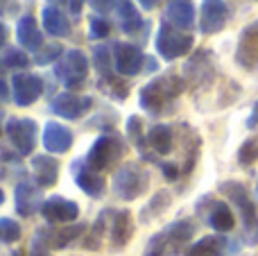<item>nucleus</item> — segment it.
Wrapping results in <instances>:
<instances>
[{
	"mask_svg": "<svg viewBox=\"0 0 258 256\" xmlns=\"http://www.w3.org/2000/svg\"><path fill=\"white\" fill-rule=\"evenodd\" d=\"M183 91H186V80L168 73V75L154 77L152 82H147L143 86L141 95H138V104L147 113H163Z\"/></svg>",
	"mask_w": 258,
	"mask_h": 256,
	"instance_id": "obj_1",
	"label": "nucleus"
},
{
	"mask_svg": "<svg viewBox=\"0 0 258 256\" xmlns=\"http://www.w3.org/2000/svg\"><path fill=\"white\" fill-rule=\"evenodd\" d=\"M220 190L231 200V204L238 209L242 218V225H245V240L249 245H258V209L254 204V200L249 198L247 188L240 181H222Z\"/></svg>",
	"mask_w": 258,
	"mask_h": 256,
	"instance_id": "obj_2",
	"label": "nucleus"
},
{
	"mask_svg": "<svg viewBox=\"0 0 258 256\" xmlns=\"http://www.w3.org/2000/svg\"><path fill=\"white\" fill-rule=\"evenodd\" d=\"M150 188V172L141 163H122L113 175V195L125 202L138 200Z\"/></svg>",
	"mask_w": 258,
	"mask_h": 256,
	"instance_id": "obj_3",
	"label": "nucleus"
},
{
	"mask_svg": "<svg viewBox=\"0 0 258 256\" xmlns=\"http://www.w3.org/2000/svg\"><path fill=\"white\" fill-rule=\"evenodd\" d=\"M125 154V143L113 134H102L95 139V143L91 145L89 154H86V166L93 168L95 172L111 170Z\"/></svg>",
	"mask_w": 258,
	"mask_h": 256,
	"instance_id": "obj_4",
	"label": "nucleus"
},
{
	"mask_svg": "<svg viewBox=\"0 0 258 256\" xmlns=\"http://www.w3.org/2000/svg\"><path fill=\"white\" fill-rule=\"evenodd\" d=\"M54 75L59 77L68 91H80L84 86L86 77H89V59L82 50H68L59 63L54 66Z\"/></svg>",
	"mask_w": 258,
	"mask_h": 256,
	"instance_id": "obj_5",
	"label": "nucleus"
},
{
	"mask_svg": "<svg viewBox=\"0 0 258 256\" xmlns=\"http://www.w3.org/2000/svg\"><path fill=\"white\" fill-rule=\"evenodd\" d=\"M156 52L165 59L172 61L177 57H183L186 52H190L192 48V36L188 32L179 30V27L170 25V23H161L159 32H156Z\"/></svg>",
	"mask_w": 258,
	"mask_h": 256,
	"instance_id": "obj_6",
	"label": "nucleus"
},
{
	"mask_svg": "<svg viewBox=\"0 0 258 256\" xmlns=\"http://www.w3.org/2000/svg\"><path fill=\"white\" fill-rule=\"evenodd\" d=\"M5 132H7L9 141H12V145L16 148V152L21 157H27V154L34 152L39 125L32 118H9Z\"/></svg>",
	"mask_w": 258,
	"mask_h": 256,
	"instance_id": "obj_7",
	"label": "nucleus"
},
{
	"mask_svg": "<svg viewBox=\"0 0 258 256\" xmlns=\"http://www.w3.org/2000/svg\"><path fill=\"white\" fill-rule=\"evenodd\" d=\"M147 57L143 54V50L134 43H113V68L118 75L134 77L143 71Z\"/></svg>",
	"mask_w": 258,
	"mask_h": 256,
	"instance_id": "obj_8",
	"label": "nucleus"
},
{
	"mask_svg": "<svg viewBox=\"0 0 258 256\" xmlns=\"http://www.w3.org/2000/svg\"><path fill=\"white\" fill-rule=\"evenodd\" d=\"M183 75L188 82H192V86L202 89L209 86L215 77V68H213V54L211 50H197L183 66Z\"/></svg>",
	"mask_w": 258,
	"mask_h": 256,
	"instance_id": "obj_9",
	"label": "nucleus"
},
{
	"mask_svg": "<svg viewBox=\"0 0 258 256\" xmlns=\"http://www.w3.org/2000/svg\"><path fill=\"white\" fill-rule=\"evenodd\" d=\"M236 63L245 71L258 68V21L242 27L236 45Z\"/></svg>",
	"mask_w": 258,
	"mask_h": 256,
	"instance_id": "obj_10",
	"label": "nucleus"
},
{
	"mask_svg": "<svg viewBox=\"0 0 258 256\" xmlns=\"http://www.w3.org/2000/svg\"><path fill=\"white\" fill-rule=\"evenodd\" d=\"M91 107H93V98H89V95L71 93V91L59 93L57 98L50 102V111H52L54 116L66 118V120H77V118L84 116Z\"/></svg>",
	"mask_w": 258,
	"mask_h": 256,
	"instance_id": "obj_11",
	"label": "nucleus"
},
{
	"mask_svg": "<svg viewBox=\"0 0 258 256\" xmlns=\"http://www.w3.org/2000/svg\"><path fill=\"white\" fill-rule=\"evenodd\" d=\"M43 202V190L39 184H32V181H18L16 184L14 207H16V213L21 218H32L36 211H41Z\"/></svg>",
	"mask_w": 258,
	"mask_h": 256,
	"instance_id": "obj_12",
	"label": "nucleus"
},
{
	"mask_svg": "<svg viewBox=\"0 0 258 256\" xmlns=\"http://www.w3.org/2000/svg\"><path fill=\"white\" fill-rule=\"evenodd\" d=\"M41 216L50 225H68V222H75L80 218V207L73 200H66L61 195H52V198H48L43 202Z\"/></svg>",
	"mask_w": 258,
	"mask_h": 256,
	"instance_id": "obj_13",
	"label": "nucleus"
},
{
	"mask_svg": "<svg viewBox=\"0 0 258 256\" xmlns=\"http://www.w3.org/2000/svg\"><path fill=\"white\" fill-rule=\"evenodd\" d=\"M43 80L39 75H32V73H21V75H14L12 80V95L18 107L34 104L43 95Z\"/></svg>",
	"mask_w": 258,
	"mask_h": 256,
	"instance_id": "obj_14",
	"label": "nucleus"
},
{
	"mask_svg": "<svg viewBox=\"0 0 258 256\" xmlns=\"http://www.w3.org/2000/svg\"><path fill=\"white\" fill-rule=\"evenodd\" d=\"M229 21V7L224 0H202V14H200V30L202 34L211 36L218 34L227 27Z\"/></svg>",
	"mask_w": 258,
	"mask_h": 256,
	"instance_id": "obj_15",
	"label": "nucleus"
},
{
	"mask_svg": "<svg viewBox=\"0 0 258 256\" xmlns=\"http://www.w3.org/2000/svg\"><path fill=\"white\" fill-rule=\"evenodd\" d=\"M73 175H75L77 186H80L89 198L98 200V198H102L104 195V188H107L104 177L100 175V172H95L93 168L86 166V161H75L73 163Z\"/></svg>",
	"mask_w": 258,
	"mask_h": 256,
	"instance_id": "obj_16",
	"label": "nucleus"
},
{
	"mask_svg": "<svg viewBox=\"0 0 258 256\" xmlns=\"http://www.w3.org/2000/svg\"><path fill=\"white\" fill-rule=\"evenodd\" d=\"M43 148L52 154H63L73 148V132L61 122L50 120L43 127Z\"/></svg>",
	"mask_w": 258,
	"mask_h": 256,
	"instance_id": "obj_17",
	"label": "nucleus"
},
{
	"mask_svg": "<svg viewBox=\"0 0 258 256\" xmlns=\"http://www.w3.org/2000/svg\"><path fill=\"white\" fill-rule=\"evenodd\" d=\"M16 39L18 43L23 45L25 50H32V52H39L43 48V32L41 27L36 25V18L32 14H25V16L18 18L16 23Z\"/></svg>",
	"mask_w": 258,
	"mask_h": 256,
	"instance_id": "obj_18",
	"label": "nucleus"
},
{
	"mask_svg": "<svg viewBox=\"0 0 258 256\" xmlns=\"http://www.w3.org/2000/svg\"><path fill=\"white\" fill-rule=\"evenodd\" d=\"M165 23L179 27V30H190L195 25L192 0H168L165 3Z\"/></svg>",
	"mask_w": 258,
	"mask_h": 256,
	"instance_id": "obj_19",
	"label": "nucleus"
},
{
	"mask_svg": "<svg viewBox=\"0 0 258 256\" xmlns=\"http://www.w3.org/2000/svg\"><path fill=\"white\" fill-rule=\"evenodd\" d=\"M32 175L41 188L54 186L59 179V161L50 154H36L32 157Z\"/></svg>",
	"mask_w": 258,
	"mask_h": 256,
	"instance_id": "obj_20",
	"label": "nucleus"
},
{
	"mask_svg": "<svg viewBox=\"0 0 258 256\" xmlns=\"http://www.w3.org/2000/svg\"><path fill=\"white\" fill-rule=\"evenodd\" d=\"M41 23H43V30L48 32L50 36L63 39V36L71 34V21H68V16L57 7V5L43 7V12H41Z\"/></svg>",
	"mask_w": 258,
	"mask_h": 256,
	"instance_id": "obj_21",
	"label": "nucleus"
},
{
	"mask_svg": "<svg viewBox=\"0 0 258 256\" xmlns=\"http://www.w3.org/2000/svg\"><path fill=\"white\" fill-rule=\"evenodd\" d=\"M134 236V218L127 211H116L113 213V222H111V245L113 249H120L132 240Z\"/></svg>",
	"mask_w": 258,
	"mask_h": 256,
	"instance_id": "obj_22",
	"label": "nucleus"
},
{
	"mask_svg": "<svg viewBox=\"0 0 258 256\" xmlns=\"http://www.w3.org/2000/svg\"><path fill=\"white\" fill-rule=\"evenodd\" d=\"M118 18H120V30L129 36L141 34V27L143 30L147 27V23L141 18L132 0H118Z\"/></svg>",
	"mask_w": 258,
	"mask_h": 256,
	"instance_id": "obj_23",
	"label": "nucleus"
},
{
	"mask_svg": "<svg viewBox=\"0 0 258 256\" xmlns=\"http://www.w3.org/2000/svg\"><path fill=\"white\" fill-rule=\"evenodd\" d=\"M229 243L224 236H204L186 249V256H224Z\"/></svg>",
	"mask_w": 258,
	"mask_h": 256,
	"instance_id": "obj_24",
	"label": "nucleus"
},
{
	"mask_svg": "<svg viewBox=\"0 0 258 256\" xmlns=\"http://www.w3.org/2000/svg\"><path fill=\"white\" fill-rule=\"evenodd\" d=\"M209 225L218 234H227L236 227V218H233V211L229 209L227 202H213V207L209 211Z\"/></svg>",
	"mask_w": 258,
	"mask_h": 256,
	"instance_id": "obj_25",
	"label": "nucleus"
},
{
	"mask_svg": "<svg viewBox=\"0 0 258 256\" xmlns=\"http://www.w3.org/2000/svg\"><path fill=\"white\" fill-rule=\"evenodd\" d=\"M147 145L154 150L156 154H170L172 152V145H174V134H172V127L168 125H154L147 134Z\"/></svg>",
	"mask_w": 258,
	"mask_h": 256,
	"instance_id": "obj_26",
	"label": "nucleus"
},
{
	"mask_svg": "<svg viewBox=\"0 0 258 256\" xmlns=\"http://www.w3.org/2000/svg\"><path fill=\"white\" fill-rule=\"evenodd\" d=\"M165 234H168L170 243H172V247L181 249L183 243H188V240L195 236V222L190 220H177V222H170L168 227H165Z\"/></svg>",
	"mask_w": 258,
	"mask_h": 256,
	"instance_id": "obj_27",
	"label": "nucleus"
},
{
	"mask_svg": "<svg viewBox=\"0 0 258 256\" xmlns=\"http://www.w3.org/2000/svg\"><path fill=\"white\" fill-rule=\"evenodd\" d=\"M86 231V225H68L61 227L59 231H50L48 240H50V247L52 249H63L66 245H71L77 236H82Z\"/></svg>",
	"mask_w": 258,
	"mask_h": 256,
	"instance_id": "obj_28",
	"label": "nucleus"
},
{
	"mask_svg": "<svg viewBox=\"0 0 258 256\" xmlns=\"http://www.w3.org/2000/svg\"><path fill=\"white\" fill-rule=\"evenodd\" d=\"M111 209H107V211H102L98 216V220L93 222V227H91V231L84 236V247L91 249V252H95V249L102 247V240H104V227H107V218L111 216Z\"/></svg>",
	"mask_w": 258,
	"mask_h": 256,
	"instance_id": "obj_29",
	"label": "nucleus"
},
{
	"mask_svg": "<svg viewBox=\"0 0 258 256\" xmlns=\"http://www.w3.org/2000/svg\"><path fill=\"white\" fill-rule=\"evenodd\" d=\"M170 207V193L168 190H159L154 198L147 202V207L141 213V222H152L154 218H159L161 213H165V209Z\"/></svg>",
	"mask_w": 258,
	"mask_h": 256,
	"instance_id": "obj_30",
	"label": "nucleus"
},
{
	"mask_svg": "<svg viewBox=\"0 0 258 256\" xmlns=\"http://www.w3.org/2000/svg\"><path fill=\"white\" fill-rule=\"evenodd\" d=\"M98 86H100V91H104L107 95H111L113 100H127V95H129V84L122 82L120 77H116V75L102 77V82H100Z\"/></svg>",
	"mask_w": 258,
	"mask_h": 256,
	"instance_id": "obj_31",
	"label": "nucleus"
},
{
	"mask_svg": "<svg viewBox=\"0 0 258 256\" xmlns=\"http://www.w3.org/2000/svg\"><path fill=\"white\" fill-rule=\"evenodd\" d=\"M93 61H95V68L102 77H109L113 75L111 68H113V48H107V45H98L93 50Z\"/></svg>",
	"mask_w": 258,
	"mask_h": 256,
	"instance_id": "obj_32",
	"label": "nucleus"
},
{
	"mask_svg": "<svg viewBox=\"0 0 258 256\" xmlns=\"http://www.w3.org/2000/svg\"><path fill=\"white\" fill-rule=\"evenodd\" d=\"M143 256H174L172 254V247H170V240H168V234L165 231H159L150 238L145 247V254Z\"/></svg>",
	"mask_w": 258,
	"mask_h": 256,
	"instance_id": "obj_33",
	"label": "nucleus"
},
{
	"mask_svg": "<svg viewBox=\"0 0 258 256\" xmlns=\"http://www.w3.org/2000/svg\"><path fill=\"white\" fill-rule=\"evenodd\" d=\"M258 161V136H251V139H247L245 143L240 145V150H238V163L245 168L254 166Z\"/></svg>",
	"mask_w": 258,
	"mask_h": 256,
	"instance_id": "obj_34",
	"label": "nucleus"
},
{
	"mask_svg": "<svg viewBox=\"0 0 258 256\" xmlns=\"http://www.w3.org/2000/svg\"><path fill=\"white\" fill-rule=\"evenodd\" d=\"M61 54H63L61 43H45L39 52L32 54V61H34L36 66H45V63H50V61H57Z\"/></svg>",
	"mask_w": 258,
	"mask_h": 256,
	"instance_id": "obj_35",
	"label": "nucleus"
},
{
	"mask_svg": "<svg viewBox=\"0 0 258 256\" xmlns=\"http://www.w3.org/2000/svg\"><path fill=\"white\" fill-rule=\"evenodd\" d=\"M127 136H129V141H132V143L141 150V152H145L147 139L143 136V120H141V116H129L127 118Z\"/></svg>",
	"mask_w": 258,
	"mask_h": 256,
	"instance_id": "obj_36",
	"label": "nucleus"
},
{
	"mask_svg": "<svg viewBox=\"0 0 258 256\" xmlns=\"http://www.w3.org/2000/svg\"><path fill=\"white\" fill-rule=\"evenodd\" d=\"M23 229L14 218H0V243H16Z\"/></svg>",
	"mask_w": 258,
	"mask_h": 256,
	"instance_id": "obj_37",
	"label": "nucleus"
},
{
	"mask_svg": "<svg viewBox=\"0 0 258 256\" xmlns=\"http://www.w3.org/2000/svg\"><path fill=\"white\" fill-rule=\"evenodd\" d=\"M30 256H52L50 254V240H48V231L45 229L34 231L32 243H30Z\"/></svg>",
	"mask_w": 258,
	"mask_h": 256,
	"instance_id": "obj_38",
	"label": "nucleus"
},
{
	"mask_svg": "<svg viewBox=\"0 0 258 256\" xmlns=\"http://www.w3.org/2000/svg\"><path fill=\"white\" fill-rule=\"evenodd\" d=\"M89 32L93 39H107L109 32H111V23H109L104 16L93 14V16H89Z\"/></svg>",
	"mask_w": 258,
	"mask_h": 256,
	"instance_id": "obj_39",
	"label": "nucleus"
},
{
	"mask_svg": "<svg viewBox=\"0 0 258 256\" xmlns=\"http://www.w3.org/2000/svg\"><path fill=\"white\" fill-rule=\"evenodd\" d=\"M3 61H5V66L7 68H18V71L30 66V57H27L23 50H18V48H7L5 50Z\"/></svg>",
	"mask_w": 258,
	"mask_h": 256,
	"instance_id": "obj_40",
	"label": "nucleus"
},
{
	"mask_svg": "<svg viewBox=\"0 0 258 256\" xmlns=\"http://www.w3.org/2000/svg\"><path fill=\"white\" fill-rule=\"evenodd\" d=\"M89 5H91V9H93V12L107 14V12H111V9L116 7L118 0H89Z\"/></svg>",
	"mask_w": 258,
	"mask_h": 256,
	"instance_id": "obj_41",
	"label": "nucleus"
},
{
	"mask_svg": "<svg viewBox=\"0 0 258 256\" xmlns=\"http://www.w3.org/2000/svg\"><path fill=\"white\" fill-rule=\"evenodd\" d=\"M161 166V170H163V175H165V179L168 181H174L179 177V166L177 163H159Z\"/></svg>",
	"mask_w": 258,
	"mask_h": 256,
	"instance_id": "obj_42",
	"label": "nucleus"
},
{
	"mask_svg": "<svg viewBox=\"0 0 258 256\" xmlns=\"http://www.w3.org/2000/svg\"><path fill=\"white\" fill-rule=\"evenodd\" d=\"M256 125H258V100L254 102V107H251L249 118H247V127H249V130H256Z\"/></svg>",
	"mask_w": 258,
	"mask_h": 256,
	"instance_id": "obj_43",
	"label": "nucleus"
},
{
	"mask_svg": "<svg viewBox=\"0 0 258 256\" xmlns=\"http://www.w3.org/2000/svg\"><path fill=\"white\" fill-rule=\"evenodd\" d=\"M66 3H68V9H71V14H75V16H77V14L82 12V7H84L86 0H66Z\"/></svg>",
	"mask_w": 258,
	"mask_h": 256,
	"instance_id": "obj_44",
	"label": "nucleus"
},
{
	"mask_svg": "<svg viewBox=\"0 0 258 256\" xmlns=\"http://www.w3.org/2000/svg\"><path fill=\"white\" fill-rule=\"evenodd\" d=\"M7 36H9V30H7V25H5L3 21H0V48H3V45L7 43Z\"/></svg>",
	"mask_w": 258,
	"mask_h": 256,
	"instance_id": "obj_45",
	"label": "nucleus"
},
{
	"mask_svg": "<svg viewBox=\"0 0 258 256\" xmlns=\"http://www.w3.org/2000/svg\"><path fill=\"white\" fill-rule=\"evenodd\" d=\"M138 5L143 9H154V7H159V0H138Z\"/></svg>",
	"mask_w": 258,
	"mask_h": 256,
	"instance_id": "obj_46",
	"label": "nucleus"
},
{
	"mask_svg": "<svg viewBox=\"0 0 258 256\" xmlns=\"http://www.w3.org/2000/svg\"><path fill=\"white\" fill-rule=\"evenodd\" d=\"M5 100H9V89H7V84L0 80V102H5Z\"/></svg>",
	"mask_w": 258,
	"mask_h": 256,
	"instance_id": "obj_47",
	"label": "nucleus"
},
{
	"mask_svg": "<svg viewBox=\"0 0 258 256\" xmlns=\"http://www.w3.org/2000/svg\"><path fill=\"white\" fill-rule=\"evenodd\" d=\"M5 73H7V66H5V61H3V59H0V80H3V77H5Z\"/></svg>",
	"mask_w": 258,
	"mask_h": 256,
	"instance_id": "obj_48",
	"label": "nucleus"
},
{
	"mask_svg": "<svg viewBox=\"0 0 258 256\" xmlns=\"http://www.w3.org/2000/svg\"><path fill=\"white\" fill-rule=\"evenodd\" d=\"M3 204H5V190L0 188V207H3Z\"/></svg>",
	"mask_w": 258,
	"mask_h": 256,
	"instance_id": "obj_49",
	"label": "nucleus"
},
{
	"mask_svg": "<svg viewBox=\"0 0 258 256\" xmlns=\"http://www.w3.org/2000/svg\"><path fill=\"white\" fill-rule=\"evenodd\" d=\"M3 118H5V113H3V109H0V127H3Z\"/></svg>",
	"mask_w": 258,
	"mask_h": 256,
	"instance_id": "obj_50",
	"label": "nucleus"
},
{
	"mask_svg": "<svg viewBox=\"0 0 258 256\" xmlns=\"http://www.w3.org/2000/svg\"><path fill=\"white\" fill-rule=\"evenodd\" d=\"M12 256H23V254H21V252H14V254H12Z\"/></svg>",
	"mask_w": 258,
	"mask_h": 256,
	"instance_id": "obj_51",
	"label": "nucleus"
},
{
	"mask_svg": "<svg viewBox=\"0 0 258 256\" xmlns=\"http://www.w3.org/2000/svg\"><path fill=\"white\" fill-rule=\"evenodd\" d=\"M256 195H258V181H256Z\"/></svg>",
	"mask_w": 258,
	"mask_h": 256,
	"instance_id": "obj_52",
	"label": "nucleus"
}]
</instances>
